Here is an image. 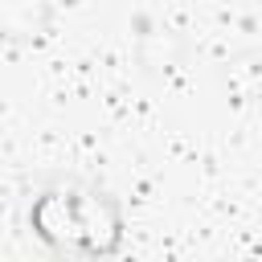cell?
Listing matches in <instances>:
<instances>
[{
    "mask_svg": "<svg viewBox=\"0 0 262 262\" xmlns=\"http://www.w3.org/2000/svg\"><path fill=\"white\" fill-rule=\"evenodd\" d=\"M217 86L229 106L262 102V49H242L217 66Z\"/></svg>",
    "mask_w": 262,
    "mask_h": 262,
    "instance_id": "5b68a950",
    "label": "cell"
},
{
    "mask_svg": "<svg viewBox=\"0 0 262 262\" xmlns=\"http://www.w3.org/2000/svg\"><path fill=\"white\" fill-rule=\"evenodd\" d=\"M127 242V217L111 188L78 180V254L74 262H106Z\"/></svg>",
    "mask_w": 262,
    "mask_h": 262,
    "instance_id": "6da1fadb",
    "label": "cell"
},
{
    "mask_svg": "<svg viewBox=\"0 0 262 262\" xmlns=\"http://www.w3.org/2000/svg\"><path fill=\"white\" fill-rule=\"evenodd\" d=\"M29 229L41 246L61 258L78 254V180H57L33 192L29 201Z\"/></svg>",
    "mask_w": 262,
    "mask_h": 262,
    "instance_id": "7a4b0ae2",
    "label": "cell"
},
{
    "mask_svg": "<svg viewBox=\"0 0 262 262\" xmlns=\"http://www.w3.org/2000/svg\"><path fill=\"white\" fill-rule=\"evenodd\" d=\"M188 61V37L164 20H151V16H139L135 20V66L156 78V82H168L184 70Z\"/></svg>",
    "mask_w": 262,
    "mask_h": 262,
    "instance_id": "3957f363",
    "label": "cell"
},
{
    "mask_svg": "<svg viewBox=\"0 0 262 262\" xmlns=\"http://www.w3.org/2000/svg\"><path fill=\"white\" fill-rule=\"evenodd\" d=\"M53 25V0H0V41L37 45Z\"/></svg>",
    "mask_w": 262,
    "mask_h": 262,
    "instance_id": "277c9868",
    "label": "cell"
}]
</instances>
